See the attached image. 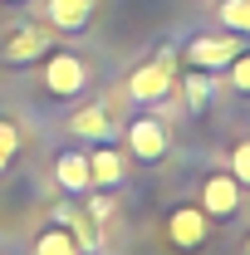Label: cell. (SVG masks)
<instances>
[{
	"label": "cell",
	"mask_w": 250,
	"mask_h": 255,
	"mask_svg": "<svg viewBox=\"0 0 250 255\" xmlns=\"http://www.w3.org/2000/svg\"><path fill=\"white\" fill-rule=\"evenodd\" d=\"M177 89V49H157L147 64H137L127 74V98L132 103H162Z\"/></svg>",
	"instance_id": "cell-1"
},
{
	"label": "cell",
	"mask_w": 250,
	"mask_h": 255,
	"mask_svg": "<svg viewBox=\"0 0 250 255\" xmlns=\"http://www.w3.org/2000/svg\"><path fill=\"white\" fill-rule=\"evenodd\" d=\"M94 69L79 54H44V94L49 98H79L89 89Z\"/></svg>",
	"instance_id": "cell-2"
},
{
	"label": "cell",
	"mask_w": 250,
	"mask_h": 255,
	"mask_svg": "<svg viewBox=\"0 0 250 255\" xmlns=\"http://www.w3.org/2000/svg\"><path fill=\"white\" fill-rule=\"evenodd\" d=\"M241 54V34L236 30H226V34H196L187 49H182V59L191 64V69H226V64Z\"/></svg>",
	"instance_id": "cell-3"
},
{
	"label": "cell",
	"mask_w": 250,
	"mask_h": 255,
	"mask_svg": "<svg viewBox=\"0 0 250 255\" xmlns=\"http://www.w3.org/2000/svg\"><path fill=\"white\" fill-rule=\"evenodd\" d=\"M127 147H132L137 162H162L167 147H172V132H167V123H162L157 113H137V118L127 123Z\"/></svg>",
	"instance_id": "cell-4"
},
{
	"label": "cell",
	"mask_w": 250,
	"mask_h": 255,
	"mask_svg": "<svg viewBox=\"0 0 250 255\" xmlns=\"http://www.w3.org/2000/svg\"><path fill=\"white\" fill-rule=\"evenodd\" d=\"M167 241L177 251H201L211 241V216L201 206H172L167 211Z\"/></svg>",
	"instance_id": "cell-5"
},
{
	"label": "cell",
	"mask_w": 250,
	"mask_h": 255,
	"mask_svg": "<svg viewBox=\"0 0 250 255\" xmlns=\"http://www.w3.org/2000/svg\"><path fill=\"white\" fill-rule=\"evenodd\" d=\"M241 196H246V187L231 177V172H211L206 182H201V211L211 216V221H231L236 211H241Z\"/></svg>",
	"instance_id": "cell-6"
},
{
	"label": "cell",
	"mask_w": 250,
	"mask_h": 255,
	"mask_svg": "<svg viewBox=\"0 0 250 255\" xmlns=\"http://www.w3.org/2000/svg\"><path fill=\"white\" fill-rule=\"evenodd\" d=\"M69 132H74V137H84V142H113L118 123H113V113H108L103 103H84V108L69 118Z\"/></svg>",
	"instance_id": "cell-7"
},
{
	"label": "cell",
	"mask_w": 250,
	"mask_h": 255,
	"mask_svg": "<svg viewBox=\"0 0 250 255\" xmlns=\"http://www.w3.org/2000/svg\"><path fill=\"white\" fill-rule=\"evenodd\" d=\"M49 34H54V30H44V25H20V30L5 39V59H10V64L44 59V54H49Z\"/></svg>",
	"instance_id": "cell-8"
},
{
	"label": "cell",
	"mask_w": 250,
	"mask_h": 255,
	"mask_svg": "<svg viewBox=\"0 0 250 255\" xmlns=\"http://www.w3.org/2000/svg\"><path fill=\"white\" fill-rule=\"evenodd\" d=\"M54 182H59L69 196H89L94 191V177H89V152H59V162H54Z\"/></svg>",
	"instance_id": "cell-9"
},
{
	"label": "cell",
	"mask_w": 250,
	"mask_h": 255,
	"mask_svg": "<svg viewBox=\"0 0 250 255\" xmlns=\"http://www.w3.org/2000/svg\"><path fill=\"white\" fill-rule=\"evenodd\" d=\"M89 177H94V191H118L123 187V152L108 147V142H98L89 152Z\"/></svg>",
	"instance_id": "cell-10"
},
{
	"label": "cell",
	"mask_w": 250,
	"mask_h": 255,
	"mask_svg": "<svg viewBox=\"0 0 250 255\" xmlns=\"http://www.w3.org/2000/svg\"><path fill=\"white\" fill-rule=\"evenodd\" d=\"M94 10H98V0H49V5H44V20H49L54 30H64V34H79L94 20Z\"/></svg>",
	"instance_id": "cell-11"
},
{
	"label": "cell",
	"mask_w": 250,
	"mask_h": 255,
	"mask_svg": "<svg viewBox=\"0 0 250 255\" xmlns=\"http://www.w3.org/2000/svg\"><path fill=\"white\" fill-rule=\"evenodd\" d=\"M182 98H187V113H206L211 98H216V74L211 69H187L182 74Z\"/></svg>",
	"instance_id": "cell-12"
},
{
	"label": "cell",
	"mask_w": 250,
	"mask_h": 255,
	"mask_svg": "<svg viewBox=\"0 0 250 255\" xmlns=\"http://www.w3.org/2000/svg\"><path fill=\"white\" fill-rule=\"evenodd\" d=\"M54 216H59V221L69 226V236H74V246H79L84 255H98V251H103V236H98V226L89 221L84 211H69V206H59Z\"/></svg>",
	"instance_id": "cell-13"
},
{
	"label": "cell",
	"mask_w": 250,
	"mask_h": 255,
	"mask_svg": "<svg viewBox=\"0 0 250 255\" xmlns=\"http://www.w3.org/2000/svg\"><path fill=\"white\" fill-rule=\"evenodd\" d=\"M34 255H84V251L74 246L69 226H44V236L34 241Z\"/></svg>",
	"instance_id": "cell-14"
},
{
	"label": "cell",
	"mask_w": 250,
	"mask_h": 255,
	"mask_svg": "<svg viewBox=\"0 0 250 255\" xmlns=\"http://www.w3.org/2000/svg\"><path fill=\"white\" fill-rule=\"evenodd\" d=\"M216 20L226 30H236V34H250V0H221Z\"/></svg>",
	"instance_id": "cell-15"
},
{
	"label": "cell",
	"mask_w": 250,
	"mask_h": 255,
	"mask_svg": "<svg viewBox=\"0 0 250 255\" xmlns=\"http://www.w3.org/2000/svg\"><path fill=\"white\" fill-rule=\"evenodd\" d=\"M15 152H20V128L10 123V118H0V172L15 162Z\"/></svg>",
	"instance_id": "cell-16"
},
{
	"label": "cell",
	"mask_w": 250,
	"mask_h": 255,
	"mask_svg": "<svg viewBox=\"0 0 250 255\" xmlns=\"http://www.w3.org/2000/svg\"><path fill=\"white\" fill-rule=\"evenodd\" d=\"M84 216L94 226H103L108 216H113V191H89V201H84Z\"/></svg>",
	"instance_id": "cell-17"
},
{
	"label": "cell",
	"mask_w": 250,
	"mask_h": 255,
	"mask_svg": "<svg viewBox=\"0 0 250 255\" xmlns=\"http://www.w3.org/2000/svg\"><path fill=\"white\" fill-rule=\"evenodd\" d=\"M231 177H236V182H241V187L250 191V137L231 147Z\"/></svg>",
	"instance_id": "cell-18"
},
{
	"label": "cell",
	"mask_w": 250,
	"mask_h": 255,
	"mask_svg": "<svg viewBox=\"0 0 250 255\" xmlns=\"http://www.w3.org/2000/svg\"><path fill=\"white\" fill-rule=\"evenodd\" d=\"M226 69H231V89H236V94H250V49H241Z\"/></svg>",
	"instance_id": "cell-19"
},
{
	"label": "cell",
	"mask_w": 250,
	"mask_h": 255,
	"mask_svg": "<svg viewBox=\"0 0 250 255\" xmlns=\"http://www.w3.org/2000/svg\"><path fill=\"white\" fill-rule=\"evenodd\" d=\"M246 255H250V236H246Z\"/></svg>",
	"instance_id": "cell-20"
},
{
	"label": "cell",
	"mask_w": 250,
	"mask_h": 255,
	"mask_svg": "<svg viewBox=\"0 0 250 255\" xmlns=\"http://www.w3.org/2000/svg\"><path fill=\"white\" fill-rule=\"evenodd\" d=\"M10 5H25V0H10Z\"/></svg>",
	"instance_id": "cell-21"
}]
</instances>
